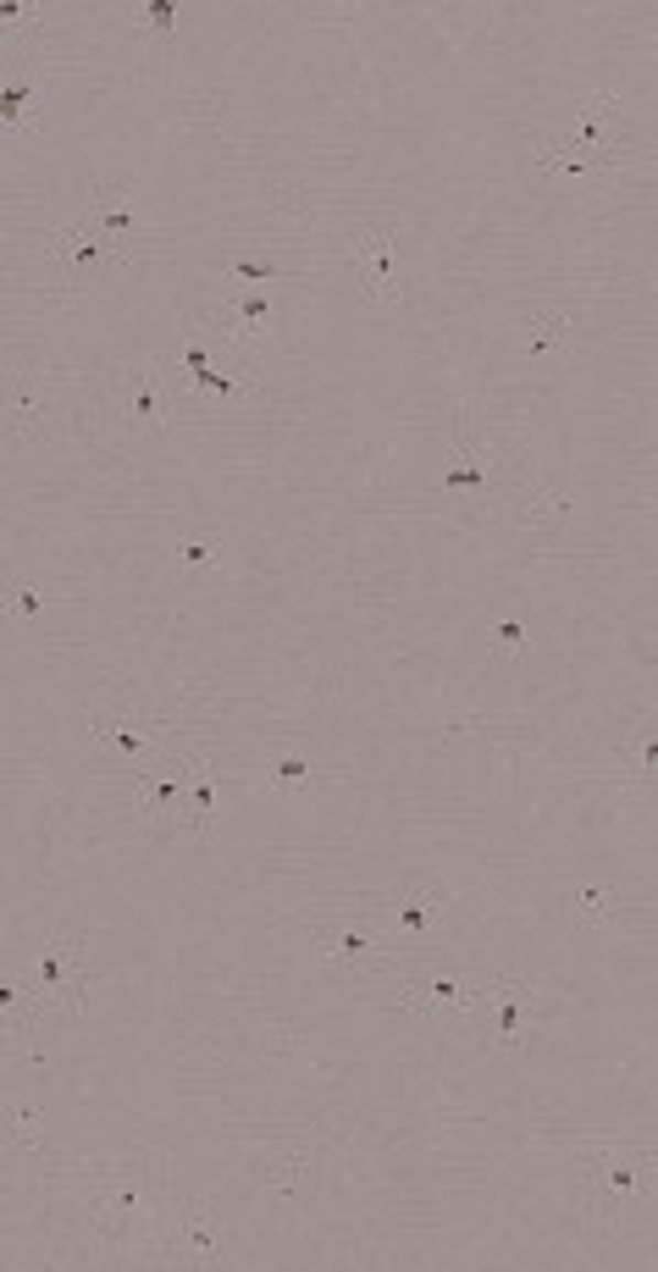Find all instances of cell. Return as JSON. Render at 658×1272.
Instances as JSON below:
<instances>
[{
    "instance_id": "1",
    "label": "cell",
    "mask_w": 658,
    "mask_h": 1272,
    "mask_svg": "<svg viewBox=\"0 0 658 1272\" xmlns=\"http://www.w3.org/2000/svg\"><path fill=\"white\" fill-rule=\"evenodd\" d=\"M84 958H78V936H56L40 958V974H34V991L40 1002H56L67 1013H84Z\"/></svg>"
},
{
    "instance_id": "2",
    "label": "cell",
    "mask_w": 658,
    "mask_h": 1272,
    "mask_svg": "<svg viewBox=\"0 0 658 1272\" xmlns=\"http://www.w3.org/2000/svg\"><path fill=\"white\" fill-rule=\"evenodd\" d=\"M133 785H139V813L144 824H166L172 808H183L188 797V758H155V763H139L133 769Z\"/></svg>"
},
{
    "instance_id": "3",
    "label": "cell",
    "mask_w": 658,
    "mask_h": 1272,
    "mask_svg": "<svg viewBox=\"0 0 658 1272\" xmlns=\"http://www.w3.org/2000/svg\"><path fill=\"white\" fill-rule=\"evenodd\" d=\"M89 233H100L111 249H122L139 227V211H133V189L128 183H106L95 200H89V216H84Z\"/></svg>"
},
{
    "instance_id": "4",
    "label": "cell",
    "mask_w": 658,
    "mask_h": 1272,
    "mask_svg": "<svg viewBox=\"0 0 658 1272\" xmlns=\"http://www.w3.org/2000/svg\"><path fill=\"white\" fill-rule=\"evenodd\" d=\"M393 244H399V227H366L355 238V260H366V293L377 304H393L399 299V282H393Z\"/></svg>"
},
{
    "instance_id": "5",
    "label": "cell",
    "mask_w": 658,
    "mask_h": 1272,
    "mask_svg": "<svg viewBox=\"0 0 658 1272\" xmlns=\"http://www.w3.org/2000/svg\"><path fill=\"white\" fill-rule=\"evenodd\" d=\"M172 1250L183 1255V1261H216V1250H222V1211L216 1206H188L183 1217H177V1233H172Z\"/></svg>"
},
{
    "instance_id": "6",
    "label": "cell",
    "mask_w": 658,
    "mask_h": 1272,
    "mask_svg": "<svg viewBox=\"0 0 658 1272\" xmlns=\"http://www.w3.org/2000/svg\"><path fill=\"white\" fill-rule=\"evenodd\" d=\"M188 830L216 835V769L205 752H188Z\"/></svg>"
},
{
    "instance_id": "7",
    "label": "cell",
    "mask_w": 658,
    "mask_h": 1272,
    "mask_svg": "<svg viewBox=\"0 0 658 1272\" xmlns=\"http://www.w3.org/2000/svg\"><path fill=\"white\" fill-rule=\"evenodd\" d=\"M482 996L498 1002L493 1046H498V1051H515V1046H520V1013H526V1002H531V985H526V980H504V985H493V991H482Z\"/></svg>"
},
{
    "instance_id": "8",
    "label": "cell",
    "mask_w": 658,
    "mask_h": 1272,
    "mask_svg": "<svg viewBox=\"0 0 658 1272\" xmlns=\"http://www.w3.org/2000/svg\"><path fill=\"white\" fill-rule=\"evenodd\" d=\"M608 117H614V100H608V95H592V100L581 106V117H575V128H570L564 139H570L575 150H586L592 161H603V156H608V145H614Z\"/></svg>"
},
{
    "instance_id": "9",
    "label": "cell",
    "mask_w": 658,
    "mask_h": 1272,
    "mask_svg": "<svg viewBox=\"0 0 658 1272\" xmlns=\"http://www.w3.org/2000/svg\"><path fill=\"white\" fill-rule=\"evenodd\" d=\"M95 736H100V741H111V747H117L133 769H139V763H155V747H150V736L139 730V719H133V714H100V719H95Z\"/></svg>"
},
{
    "instance_id": "10",
    "label": "cell",
    "mask_w": 658,
    "mask_h": 1272,
    "mask_svg": "<svg viewBox=\"0 0 658 1272\" xmlns=\"http://www.w3.org/2000/svg\"><path fill=\"white\" fill-rule=\"evenodd\" d=\"M34 1007H40V991L34 985H18V980H0V1029L29 1040L34 1029Z\"/></svg>"
},
{
    "instance_id": "11",
    "label": "cell",
    "mask_w": 658,
    "mask_h": 1272,
    "mask_svg": "<svg viewBox=\"0 0 658 1272\" xmlns=\"http://www.w3.org/2000/svg\"><path fill=\"white\" fill-rule=\"evenodd\" d=\"M51 249H56V255H62L67 266H78V271H89L95 260H106V255H117V249H111V244H106L100 233H89L84 222H78V227H62V233L51 238Z\"/></svg>"
},
{
    "instance_id": "12",
    "label": "cell",
    "mask_w": 658,
    "mask_h": 1272,
    "mask_svg": "<svg viewBox=\"0 0 658 1272\" xmlns=\"http://www.w3.org/2000/svg\"><path fill=\"white\" fill-rule=\"evenodd\" d=\"M443 913V897L438 891H427V886H416V891H404L399 897V908H393V930H404V936H427V924Z\"/></svg>"
},
{
    "instance_id": "13",
    "label": "cell",
    "mask_w": 658,
    "mask_h": 1272,
    "mask_svg": "<svg viewBox=\"0 0 658 1272\" xmlns=\"http://www.w3.org/2000/svg\"><path fill=\"white\" fill-rule=\"evenodd\" d=\"M647 1167H652V1156H647V1151H641L636 1162H630V1156H608V1162L597 1167V1178H603L608 1200H619V1206H625V1200L636 1195V1184L647 1178Z\"/></svg>"
},
{
    "instance_id": "14",
    "label": "cell",
    "mask_w": 658,
    "mask_h": 1272,
    "mask_svg": "<svg viewBox=\"0 0 658 1272\" xmlns=\"http://www.w3.org/2000/svg\"><path fill=\"white\" fill-rule=\"evenodd\" d=\"M427 996H404L410 1007H454V1013H476L482 1007V991L476 985H460V980H432V985H421Z\"/></svg>"
},
{
    "instance_id": "15",
    "label": "cell",
    "mask_w": 658,
    "mask_h": 1272,
    "mask_svg": "<svg viewBox=\"0 0 658 1272\" xmlns=\"http://www.w3.org/2000/svg\"><path fill=\"white\" fill-rule=\"evenodd\" d=\"M122 409H128V420H139V427H155L161 420V376L133 371V387L122 393Z\"/></svg>"
},
{
    "instance_id": "16",
    "label": "cell",
    "mask_w": 658,
    "mask_h": 1272,
    "mask_svg": "<svg viewBox=\"0 0 658 1272\" xmlns=\"http://www.w3.org/2000/svg\"><path fill=\"white\" fill-rule=\"evenodd\" d=\"M537 167H548V172H559V178H581V172H592V156L575 150L570 139H542V145H537Z\"/></svg>"
},
{
    "instance_id": "17",
    "label": "cell",
    "mask_w": 658,
    "mask_h": 1272,
    "mask_svg": "<svg viewBox=\"0 0 658 1272\" xmlns=\"http://www.w3.org/2000/svg\"><path fill=\"white\" fill-rule=\"evenodd\" d=\"M266 316H271V293L266 288H249V293H238V304H233V338H260L266 332Z\"/></svg>"
},
{
    "instance_id": "18",
    "label": "cell",
    "mask_w": 658,
    "mask_h": 1272,
    "mask_svg": "<svg viewBox=\"0 0 658 1272\" xmlns=\"http://www.w3.org/2000/svg\"><path fill=\"white\" fill-rule=\"evenodd\" d=\"M570 327H575V316H570V310H548V316H537V321H531V338H526V354H548V349H559V343L570 338Z\"/></svg>"
},
{
    "instance_id": "19",
    "label": "cell",
    "mask_w": 658,
    "mask_h": 1272,
    "mask_svg": "<svg viewBox=\"0 0 658 1272\" xmlns=\"http://www.w3.org/2000/svg\"><path fill=\"white\" fill-rule=\"evenodd\" d=\"M304 1167H310V1151H282V1156L266 1162V1184L271 1189H293L304 1178Z\"/></svg>"
},
{
    "instance_id": "20",
    "label": "cell",
    "mask_w": 658,
    "mask_h": 1272,
    "mask_svg": "<svg viewBox=\"0 0 658 1272\" xmlns=\"http://www.w3.org/2000/svg\"><path fill=\"white\" fill-rule=\"evenodd\" d=\"M12 415H18V427H23V432H29L34 420L45 415V398L34 393V382H29V376H18V382H12Z\"/></svg>"
},
{
    "instance_id": "21",
    "label": "cell",
    "mask_w": 658,
    "mask_h": 1272,
    "mask_svg": "<svg viewBox=\"0 0 658 1272\" xmlns=\"http://www.w3.org/2000/svg\"><path fill=\"white\" fill-rule=\"evenodd\" d=\"M608 913H614V897H608L603 886H581V891H575V919H581V924H603Z\"/></svg>"
},
{
    "instance_id": "22",
    "label": "cell",
    "mask_w": 658,
    "mask_h": 1272,
    "mask_svg": "<svg viewBox=\"0 0 658 1272\" xmlns=\"http://www.w3.org/2000/svg\"><path fill=\"white\" fill-rule=\"evenodd\" d=\"M172 29H177V7H172V0H150V7H144V34L155 40V51L172 40Z\"/></svg>"
},
{
    "instance_id": "23",
    "label": "cell",
    "mask_w": 658,
    "mask_h": 1272,
    "mask_svg": "<svg viewBox=\"0 0 658 1272\" xmlns=\"http://www.w3.org/2000/svg\"><path fill=\"white\" fill-rule=\"evenodd\" d=\"M366 952H371V936H360V930H344V936L326 941V963H360Z\"/></svg>"
},
{
    "instance_id": "24",
    "label": "cell",
    "mask_w": 658,
    "mask_h": 1272,
    "mask_svg": "<svg viewBox=\"0 0 658 1272\" xmlns=\"http://www.w3.org/2000/svg\"><path fill=\"white\" fill-rule=\"evenodd\" d=\"M29 95H34V84H29V78H18V84H0V122H7V128H18V122H23V106H29Z\"/></svg>"
},
{
    "instance_id": "25",
    "label": "cell",
    "mask_w": 658,
    "mask_h": 1272,
    "mask_svg": "<svg viewBox=\"0 0 658 1272\" xmlns=\"http://www.w3.org/2000/svg\"><path fill=\"white\" fill-rule=\"evenodd\" d=\"M7 609H12L18 620H40V614H45V592H40L34 581H18V587L7 592Z\"/></svg>"
},
{
    "instance_id": "26",
    "label": "cell",
    "mask_w": 658,
    "mask_h": 1272,
    "mask_svg": "<svg viewBox=\"0 0 658 1272\" xmlns=\"http://www.w3.org/2000/svg\"><path fill=\"white\" fill-rule=\"evenodd\" d=\"M177 559L183 565H222V537H183Z\"/></svg>"
},
{
    "instance_id": "27",
    "label": "cell",
    "mask_w": 658,
    "mask_h": 1272,
    "mask_svg": "<svg viewBox=\"0 0 658 1272\" xmlns=\"http://www.w3.org/2000/svg\"><path fill=\"white\" fill-rule=\"evenodd\" d=\"M227 277H244V282L266 288V282H277V260H233V266H227Z\"/></svg>"
},
{
    "instance_id": "28",
    "label": "cell",
    "mask_w": 658,
    "mask_h": 1272,
    "mask_svg": "<svg viewBox=\"0 0 658 1272\" xmlns=\"http://www.w3.org/2000/svg\"><path fill=\"white\" fill-rule=\"evenodd\" d=\"M493 637H498V648H504L509 659H520V653L531 648V637H526V626H520V620H498V626H493Z\"/></svg>"
},
{
    "instance_id": "29",
    "label": "cell",
    "mask_w": 658,
    "mask_h": 1272,
    "mask_svg": "<svg viewBox=\"0 0 658 1272\" xmlns=\"http://www.w3.org/2000/svg\"><path fill=\"white\" fill-rule=\"evenodd\" d=\"M443 488H449V493H454V488L487 493V466H454V471H443Z\"/></svg>"
},
{
    "instance_id": "30",
    "label": "cell",
    "mask_w": 658,
    "mask_h": 1272,
    "mask_svg": "<svg viewBox=\"0 0 658 1272\" xmlns=\"http://www.w3.org/2000/svg\"><path fill=\"white\" fill-rule=\"evenodd\" d=\"M271 780H277V785H304V780H310V758H277V763H271Z\"/></svg>"
},
{
    "instance_id": "31",
    "label": "cell",
    "mask_w": 658,
    "mask_h": 1272,
    "mask_svg": "<svg viewBox=\"0 0 658 1272\" xmlns=\"http://www.w3.org/2000/svg\"><path fill=\"white\" fill-rule=\"evenodd\" d=\"M12 1129L23 1145H40V1112L34 1107H12Z\"/></svg>"
},
{
    "instance_id": "32",
    "label": "cell",
    "mask_w": 658,
    "mask_h": 1272,
    "mask_svg": "<svg viewBox=\"0 0 658 1272\" xmlns=\"http://www.w3.org/2000/svg\"><path fill=\"white\" fill-rule=\"evenodd\" d=\"M194 387H205V393H222V398H233L238 393V382L233 376H222V371H199V376H188Z\"/></svg>"
},
{
    "instance_id": "33",
    "label": "cell",
    "mask_w": 658,
    "mask_h": 1272,
    "mask_svg": "<svg viewBox=\"0 0 658 1272\" xmlns=\"http://www.w3.org/2000/svg\"><path fill=\"white\" fill-rule=\"evenodd\" d=\"M0 23H7V29H34L40 12L34 7H0Z\"/></svg>"
},
{
    "instance_id": "34",
    "label": "cell",
    "mask_w": 658,
    "mask_h": 1272,
    "mask_svg": "<svg viewBox=\"0 0 658 1272\" xmlns=\"http://www.w3.org/2000/svg\"><path fill=\"white\" fill-rule=\"evenodd\" d=\"M183 371H188V376L211 371V360H205V349H199V343H188V349H183Z\"/></svg>"
}]
</instances>
